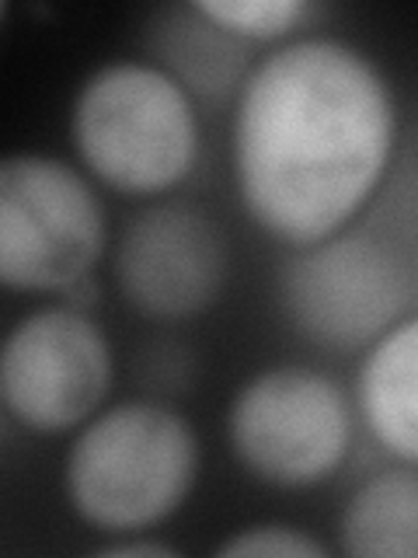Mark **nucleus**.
Wrapping results in <instances>:
<instances>
[{"instance_id": "obj_1", "label": "nucleus", "mask_w": 418, "mask_h": 558, "mask_svg": "<svg viewBox=\"0 0 418 558\" xmlns=\"http://www.w3.org/2000/svg\"><path fill=\"white\" fill-rule=\"evenodd\" d=\"M397 109L370 52L310 35L251 66L234 112V179L248 217L300 248L342 231L383 182Z\"/></svg>"}, {"instance_id": "obj_2", "label": "nucleus", "mask_w": 418, "mask_h": 558, "mask_svg": "<svg viewBox=\"0 0 418 558\" xmlns=\"http://www.w3.org/2000/svg\"><path fill=\"white\" fill-rule=\"evenodd\" d=\"M70 140L84 168L115 192L153 196L196 165L192 95L150 60H112L87 74L70 105Z\"/></svg>"}, {"instance_id": "obj_3", "label": "nucleus", "mask_w": 418, "mask_h": 558, "mask_svg": "<svg viewBox=\"0 0 418 558\" xmlns=\"http://www.w3.org/2000/svg\"><path fill=\"white\" fill-rule=\"evenodd\" d=\"M196 471L199 440L179 412L157 401H122L77 433L63 488L91 527L136 534L179 510Z\"/></svg>"}, {"instance_id": "obj_4", "label": "nucleus", "mask_w": 418, "mask_h": 558, "mask_svg": "<svg viewBox=\"0 0 418 558\" xmlns=\"http://www.w3.org/2000/svg\"><path fill=\"white\" fill-rule=\"evenodd\" d=\"M290 325L324 349H366L415 314L418 269L405 244L377 231H342L300 244L279 272Z\"/></svg>"}, {"instance_id": "obj_5", "label": "nucleus", "mask_w": 418, "mask_h": 558, "mask_svg": "<svg viewBox=\"0 0 418 558\" xmlns=\"http://www.w3.org/2000/svg\"><path fill=\"white\" fill-rule=\"evenodd\" d=\"M104 252V209L84 174L49 154L0 157V287L63 293Z\"/></svg>"}, {"instance_id": "obj_6", "label": "nucleus", "mask_w": 418, "mask_h": 558, "mask_svg": "<svg viewBox=\"0 0 418 558\" xmlns=\"http://www.w3.org/2000/svg\"><path fill=\"white\" fill-rule=\"evenodd\" d=\"M226 440L258 482L307 488L342 468L353 412L328 374L283 363L241 384L226 412Z\"/></svg>"}, {"instance_id": "obj_7", "label": "nucleus", "mask_w": 418, "mask_h": 558, "mask_svg": "<svg viewBox=\"0 0 418 558\" xmlns=\"http://www.w3.org/2000/svg\"><path fill=\"white\" fill-rule=\"evenodd\" d=\"M112 384V349L87 311L42 307L0 345V401L35 433L81 426Z\"/></svg>"}, {"instance_id": "obj_8", "label": "nucleus", "mask_w": 418, "mask_h": 558, "mask_svg": "<svg viewBox=\"0 0 418 558\" xmlns=\"http://www.w3.org/2000/svg\"><path fill=\"white\" fill-rule=\"evenodd\" d=\"M115 279L122 296L147 318H192L226 283V241L202 209L150 206L119 238Z\"/></svg>"}, {"instance_id": "obj_9", "label": "nucleus", "mask_w": 418, "mask_h": 558, "mask_svg": "<svg viewBox=\"0 0 418 558\" xmlns=\"http://www.w3.org/2000/svg\"><path fill=\"white\" fill-rule=\"evenodd\" d=\"M418 318L408 314L366 345L356 401L373 440L401 464L418 461Z\"/></svg>"}, {"instance_id": "obj_10", "label": "nucleus", "mask_w": 418, "mask_h": 558, "mask_svg": "<svg viewBox=\"0 0 418 558\" xmlns=\"http://www.w3.org/2000/svg\"><path fill=\"white\" fill-rule=\"evenodd\" d=\"M150 46L153 63L168 70L188 95L202 98L226 95L248 66V57H244L248 43L202 17L196 4L161 11L150 32Z\"/></svg>"}, {"instance_id": "obj_11", "label": "nucleus", "mask_w": 418, "mask_h": 558, "mask_svg": "<svg viewBox=\"0 0 418 558\" xmlns=\"http://www.w3.org/2000/svg\"><path fill=\"white\" fill-rule=\"evenodd\" d=\"M342 548L353 558L418 555V475L415 464L380 471L362 482L342 513Z\"/></svg>"}, {"instance_id": "obj_12", "label": "nucleus", "mask_w": 418, "mask_h": 558, "mask_svg": "<svg viewBox=\"0 0 418 558\" xmlns=\"http://www.w3.org/2000/svg\"><path fill=\"white\" fill-rule=\"evenodd\" d=\"M192 4L241 43L279 39L310 11L304 0H192Z\"/></svg>"}, {"instance_id": "obj_13", "label": "nucleus", "mask_w": 418, "mask_h": 558, "mask_svg": "<svg viewBox=\"0 0 418 558\" xmlns=\"http://www.w3.org/2000/svg\"><path fill=\"white\" fill-rule=\"evenodd\" d=\"M226 558H324L328 548L290 523H255L220 545Z\"/></svg>"}, {"instance_id": "obj_14", "label": "nucleus", "mask_w": 418, "mask_h": 558, "mask_svg": "<svg viewBox=\"0 0 418 558\" xmlns=\"http://www.w3.org/2000/svg\"><path fill=\"white\" fill-rule=\"evenodd\" d=\"M98 555L104 558H122V555H130V558H171V555H179V548H171L164 545V541H144V537H130V541H109V545H101Z\"/></svg>"}, {"instance_id": "obj_15", "label": "nucleus", "mask_w": 418, "mask_h": 558, "mask_svg": "<svg viewBox=\"0 0 418 558\" xmlns=\"http://www.w3.org/2000/svg\"><path fill=\"white\" fill-rule=\"evenodd\" d=\"M0 17H4V4H0Z\"/></svg>"}]
</instances>
